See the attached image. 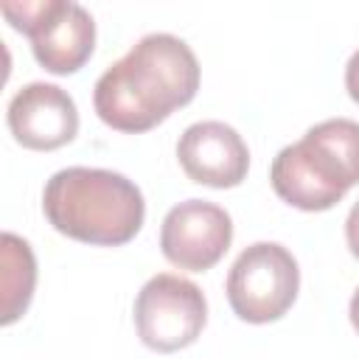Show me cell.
Segmentation results:
<instances>
[{"instance_id":"obj_1","label":"cell","mask_w":359,"mask_h":359,"mask_svg":"<svg viewBox=\"0 0 359 359\" xmlns=\"http://www.w3.org/2000/svg\"><path fill=\"white\" fill-rule=\"evenodd\" d=\"M199 76L196 53L185 39L165 31L146 34L98 76L93 107L109 129L140 135L191 104Z\"/></svg>"},{"instance_id":"obj_2","label":"cell","mask_w":359,"mask_h":359,"mask_svg":"<svg viewBox=\"0 0 359 359\" xmlns=\"http://www.w3.org/2000/svg\"><path fill=\"white\" fill-rule=\"evenodd\" d=\"M42 210L53 230L95 247L132 241L146 219L143 194L129 177L90 165L56 171L45 182Z\"/></svg>"},{"instance_id":"obj_3","label":"cell","mask_w":359,"mask_h":359,"mask_svg":"<svg viewBox=\"0 0 359 359\" xmlns=\"http://www.w3.org/2000/svg\"><path fill=\"white\" fill-rule=\"evenodd\" d=\"M275 194L297 210H328L359 185V121L328 118L283 146L269 168Z\"/></svg>"},{"instance_id":"obj_4","label":"cell","mask_w":359,"mask_h":359,"mask_svg":"<svg viewBox=\"0 0 359 359\" xmlns=\"http://www.w3.org/2000/svg\"><path fill=\"white\" fill-rule=\"evenodd\" d=\"M3 17L31 39L34 59L53 76H70L87 65L95 48L93 14L70 0H3Z\"/></svg>"},{"instance_id":"obj_5","label":"cell","mask_w":359,"mask_h":359,"mask_svg":"<svg viewBox=\"0 0 359 359\" xmlns=\"http://www.w3.org/2000/svg\"><path fill=\"white\" fill-rule=\"evenodd\" d=\"M297 261L278 241H255L244 247L224 283L233 314L252 325L280 320L297 300Z\"/></svg>"},{"instance_id":"obj_6","label":"cell","mask_w":359,"mask_h":359,"mask_svg":"<svg viewBox=\"0 0 359 359\" xmlns=\"http://www.w3.org/2000/svg\"><path fill=\"white\" fill-rule=\"evenodd\" d=\"M208 323L202 289L180 275L160 272L149 278L135 297V328L146 348L174 353L196 342Z\"/></svg>"},{"instance_id":"obj_7","label":"cell","mask_w":359,"mask_h":359,"mask_svg":"<svg viewBox=\"0 0 359 359\" xmlns=\"http://www.w3.org/2000/svg\"><path fill=\"white\" fill-rule=\"evenodd\" d=\"M233 241V219L208 199H185L174 205L160 224V250L165 261L188 272L216 266Z\"/></svg>"},{"instance_id":"obj_8","label":"cell","mask_w":359,"mask_h":359,"mask_svg":"<svg viewBox=\"0 0 359 359\" xmlns=\"http://www.w3.org/2000/svg\"><path fill=\"white\" fill-rule=\"evenodd\" d=\"M8 132L22 149L53 151L70 143L79 132V109L67 90L48 81L20 87L6 109Z\"/></svg>"},{"instance_id":"obj_9","label":"cell","mask_w":359,"mask_h":359,"mask_svg":"<svg viewBox=\"0 0 359 359\" xmlns=\"http://www.w3.org/2000/svg\"><path fill=\"white\" fill-rule=\"evenodd\" d=\"M177 160L188 180L210 188H236L250 171V149L224 121L191 123L177 140Z\"/></svg>"},{"instance_id":"obj_10","label":"cell","mask_w":359,"mask_h":359,"mask_svg":"<svg viewBox=\"0 0 359 359\" xmlns=\"http://www.w3.org/2000/svg\"><path fill=\"white\" fill-rule=\"evenodd\" d=\"M0 292H3V314L0 323H17L34 297L36 289V258L25 238L6 230L0 238Z\"/></svg>"},{"instance_id":"obj_11","label":"cell","mask_w":359,"mask_h":359,"mask_svg":"<svg viewBox=\"0 0 359 359\" xmlns=\"http://www.w3.org/2000/svg\"><path fill=\"white\" fill-rule=\"evenodd\" d=\"M345 241L353 258H359V202L351 208L348 219H345Z\"/></svg>"},{"instance_id":"obj_12","label":"cell","mask_w":359,"mask_h":359,"mask_svg":"<svg viewBox=\"0 0 359 359\" xmlns=\"http://www.w3.org/2000/svg\"><path fill=\"white\" fill-rule=\"evenodd\" d=\"M345 90L359 104V48L351 53V59L345 65Z\"/></svg>"},{"instance_id":"obj_13","label":"cell","mask_w":359,"mask_h":359,"mask_svg":"<svg viewBox=\"0 0 359 359\" xmlns=\"http://www.w3.org/2000/svg\"><path fill=\"white\" fill-rule=\"evenodd\" d=\"M348 317H351V325L359 331V289L353 292V297H351V303H348Z\"/></svg>"}]
</instances>
